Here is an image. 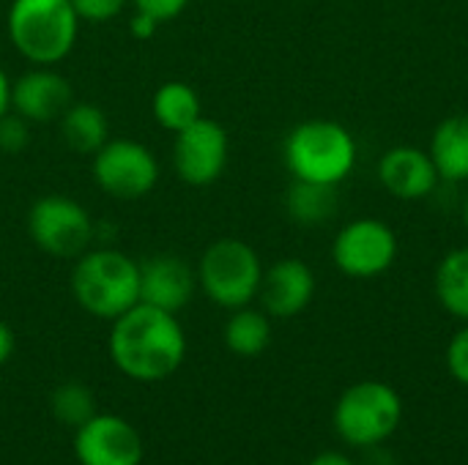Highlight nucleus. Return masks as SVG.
Instances as JSON below:
<instances>
[{
  "label": "nucleus",
  "instance_id": "obj_15",
  "mask_svg": "<svg viewBox=\"0 0 468 465\" xmlns=\"http://www.w3.org/2000/svg\"><path fill=\"white\" fill-rule=\"evenodd\" d=\"M378 178L384 189L400 200H422L441 181L431 153L414 145L389 148L378 162Z\"/></svg>",
  "mask_w": 468,
  "mask_h": 465
},
{
  "label": "nucleus",
  "instance_id": "obj_26",
  "mask_svg": "<svg viewBox=\"0 0 468 465\" xmlns=\"http://www.w3.org/2000/svg\"><path fill=\"white\" fill-rule=\"evenodd\" d=\"M132 5H134V11L148 14L162 25V22L176 19L189 5V0H132Z\"/></svg>",
  "mask_w": 468,
  "mask_h": 465
},
{
  "label": "nucleus",
  "instance_id": "obj_12",
  "mask_svg": "<svg viewBox=\"0 0 468 465\" xmlns=\"http://www.w3.org/2000/svg\"><path fill=\"white\" fill-rule=\"evenodd\" d=\"M74 104L71 82L52 66H33L11 79V110L30 123H52Z\"/></svg>",
  "mask_w": 468,
  "mask_h": 465
},
{
  "label": "nucleus",
  "instance_id": "obj_28",
  "mask_svg": "<svg viewBox=\"0 0 468 465\" xmlns=\"http://www.w3.org/2000/svg\"><path fill=\"white\" fill-rule=\"evenodd\" d=\"M14 345H16V340H14L11 326L5 321H0V367L14 356Z\"/></svg>",
  "mask_w": 468,
  "mask_h": 465
},
{
  "label": "nucleus",
  "instance_id": "obj_13",
  "mask_svg": "<svg viewBox=\"0 0 468 465\" xmlns=\"http://www.w3.org/2000/svg\"><path fill=\"white\" fill-rule=\"evenodd\" d=\"M197 291V271L178 255H154L140 263V301L178 315Z\"/></svg>",
  "mask_w": 468,
  "mask_h": 465
},
{
  "label": "nucleus",
  "instance_id": "obj_11",
  "mask_svg": "<svg viewBox=\"0 0 468 465\" xmlns=\"http://www.w3.org/2000/svg\"><path fill=\"white\" fill-rule=\"evenodd\" d=\"M143 455V439L123 417L96 414L74 430V458L80 465H140Z\"/></svg>",
  "mask_w": 468,
  "mask_h": 465
},
{
  "label": "nucleus",
  "instance_id": "obj_24",
  "mask_svg": "<svg viewBox=\"0 0 468 465\" xmlns=\"http://www.w3.org/2000/svg\"><path fill=\"white\" fill-rule=\"evenodd\" d=\"M129 0H71L80 22H110L115 19Z\"/></svg>",
  "mask_w": 468,
  "mask_h": 465
},
{
  "label": "nucleus",
  "instance_id": "obj_21",
  "mask_svg": "<svg viewBox=\"0 0 468 465\" xmlns=\"http://www.w3.org/2000/svg\"><path fill=\"white\" fill-rule=\"evenodd\" d=\"M436 296L450 315L468 323V247L441 258L436 269Z\"/></svg>",
  "mask_w": 468,
  "mask_h": 465
},
{
  "label": "nucleus",
  "instance_id": "obj_27",
  "mask_svg": "<svg viewBox=\"0 0 468 465\" xmlns=\"http://www.w3.org/2000/svg\"><path fill=\"white\" fill-rule=\"evenodd\" d=\"M156 30H159V22H156L154 16L143 14V11H134V16L129 19V36H132V38H137V41H148V38H154V36H156Z\"/></svg>",
  "mask_w": 468,
  "mask_h": 465
},
{
  "label": "nucleus",
  "instance_id": "obj_32",
  "mask_svg": "<svg viewBox=\"0 0 468 465\" xmlns=\"http://www.w3.org/2000/svg\"><path fill=\"white\" fill-rule=\"evenodd\" d=\"M463 222H466V227H468V197H466V203H463Z\"/></svg>",
  "mask_w": 468,
  "mask_h": 465
},
{
  "label": "nucleus",
  "instance_id": "obj_4",
  "mask_svg": "<svg viewBox=\"0 0 468 465\" xmlns=\"http://www.w3.org/2000/svg\"><path fill=\"white\" fill-rule=\"evenodd\" d=\"M285 167L293 178L340 184L356 162V143L337 121H304L285 137Z\"/></svg>",
  "mask_w": 468,
  "mask_h": 465
},
{
  "label": "nucleus",
  "instance_id": "obj_3",
  "mask_svg": "<svg viewBox=\"0 0 468 465\" xmlns=\"http://www.w3.org/2000/svg\"><path fill=\"white\" fill-rule=\"evenodd\" d=\"M8 41L30 66H58L80 36V16L71 0H11Z\"/></svg>",
  "mask_w": 468,
  "mask_h": 465
},
{
  "label": "nucleus",
  "instance_id": "obj_6",
  "mask_svg": "<svg viewBox=\"0 0 468 465\" xmlns=\"http://www.w3.org/2000/svg\"><path fill=\"white\" fill-rule=\"evenodd\" d=\"M403 419L400 395L381 381H362L343 392L335 406V430L351 447L384 444Z\"/></svg>",
  "mask_w": 468,
  "mask_h": 465
},
{
  "label": "nucleus",
  "instance_id": "obj_16",
  "mask_svg": "<svg viewBox=\"0 0 468 465\" xmlns=\"http://www.w3.org/2000/svg\"><path fill=\"white\" fill-rule=\"evenodd\" d=\"M431 159L444 181L468 178V115L444 118L431 140Z\"/></svg>",
  "mask_w": 468,
  "mask_h": 465
},
{
  "label": "nucleus",
  "instance_id": "obj_2",
  "mask_svg": "<svg viewBox=\"0 0 468 465\" xmlns=\"http://www.w3.org/2000/svg\"><path fill=\"white\" fill-rule=\"evenodd\" d=\"M71 296L80 310L112 323L140 301V263L115 247H90L71 269Z\"/></svg>",
  "mask_w": 468,
  "mask_h": 465
},
{
  "label": "nucleus",
  "instance_id": "obj_19",
  "mask_svg": "<svg viewBox=\"0 0 468 465\" xmlns=\"http://www.w3.org/2000/svg\"><path fill=\"white\" fill-rule=\"evenodd\" d=\"M288 217L304 227L324 225L337 211V184H318L293 178L285 195Z\"/></svg>",
  "mask_w": 468,
  "mask_h": 465
},
{
  "label": "nucleus",
  "instance_id": "obj_17",
  "mask_svg": "<svg viewBox=\"0 0 468 465\" xmlns=\"http://www.w3.org/2000/svg\"><path fill=\"white\" fill-rule=\"evenodd\" d=\"M58 123L63 143L80 156H93L110 140V121L99 104L74 101Z\"/></svg>",
  "mask_w": 468,
  "mask_h": 465
},
{
  "label": "nucleus",
  "instance_id": "obj_10",
  "mask_svg": "<svg viewBox=\"0 0 468 465\" xmlns=\"http://www.w3.org/2000/svg\"><path fill=\"white\" fill-rule=\"evenodd\" d=\"M395 258L398 238L381 219H354L337 233L332 244L335 266L354 280H373L389 271Z\"/></svg>",
  "mask_w": 468,
  "mask_h": 465
},
{
  "label": "nucleus",
  "instance_id": "obj_20",
  "mask_svg": "<svg viewBox=\"0 0 468 465\" xmlns=\"http://www.w3.org/2000/svg\"><path fill=\"white\" fill-rule=\"evenodd\" d=\"M271 343V321L263 310L239 307L225 323V345L230 354L252 359L261 356Z\"/></svg>",
  "mask_w": 468,
  "mask_h": 465
},
{
  "label": "nucleus",
  "instance_id": "obj_25",
  "mask_svg": "<svg viewBox=\"0 0 468 465\" xmlns=\"http://www.w3.org/2000/svg\"><path fill=\"white\" fill-rule=\"evenodd\" d=\"M447 367L455 375V381L468 386V323L450 340L447 348Z\"/></svg>",
  "mask_w": 468,
  "mask_h": 465
},
{
  "label": "nucleus",
  "instance_id": "obj_9",
  "mask_svg": "<svg viewBox=\"0 0 468 465\" xmlns=\"http://www.w3.org/2000/svg\"><path fill=\"white\" fill-rule=\"evenodd\" d=\"M173 167L186 186H211L228 167L230 140L222 123L200 115L195 123L173 134Z\"/></svg>",
  "mask_w": 468,
  "mask_h": 465
},
{
  "label": "nucleus",
  "instance_id": "obj_23",
  "mask_svg": "<svg viewBox=\"0 0 468 465\" xmlns=\"http://www.w3.org/2000/svg\"><path fill=\"white\" fill-rule=\"evenodd\" d=\"M30 145V121L16 115L14 110L0 118V153H22Z\"/></svg>",
  "mask_w": 468,
  "mask_h": 465
},
{
  "label": "nucleus",
  "instance_id": "obj_7",
  "mask_svg": "<svg viewBox=\"0 0 468 465\" xmlns=\"http://www.w3.org/2000/svg\"><path fill=\"white\" fill-rule=\"evenodd\" d=\"M27 236L49 258H80L96 244V222L69 195H44L27 208Z\"/></svg>",
  "mask_w": 468,
  "mask_h": 465
},
{
  "label": "nucleus",
  "instance_id": "obj_30",
  "mask_svg": "<svg viewBox=\"0 0 468 465\" xmlns=\"http://www.w3.org/2000/svg\"><path fill=\"white\" fill-rule=\"evenodd\" d=\"M362 465H395V460L387 452H381L378 447H367Z\"/></svg>",
  "mask_w": 468,
  "mask_h": 465
},
{
  "label": "nucleus",
  "instance_id": "obj_29",
  "mask_svg": "<svg viewBox=\"0 0 468 465\" xmlns=\"http://www.w3.org/2000/svg\"><path fill=\"white\" fill-rule=\"evenodd\" d=\"M5 112H11V79H8V74L0 69V118H3Z\"/></svg>",
  "mask_w": 468,
  "mask_h": 465
},
{
  "label": "nucleus",
  "instance_id": "obj_8",
  "mask_svg": "<svg viewBox=\"0 0 468 465\" xmlns=\"http://www.w3.org/2000/svg\"><path fill=\"white\" fill-rule=\"evenodd\" d=\"M96 186L112 200H140L159 181V162L148 145L129 137H110L93 156Z\"/></svg>",
  "mask_w": 468,
  "mask_h": 465
},
{
  "label": "nucleus",
  "instance_id": "obj_22",
  "mask_svg": "<svg viewBox=\"0 0 468 465\" xmlns=\"http://www.w3.org/2000/svg\"><path fill=\"white\" fill-rule=\"evenodd\" d=\"M49 411H52L55 422H60L63 428H71V430H77L80 425H85L90 417L99 414L93 392L80 381L60 384L49 397Z\"/></svg>",
  "mask_w": 468,
  "mask_h": 465
},
{
  "label": "nucleus",
  "instance_id": "obj_14",
  "mask_svg": "<svg viewBox=\"0 0 468 465\" xmlns=\"http://www.w3.org/2000/svg\"><path fill=\"white\" fill-rule=\"evenodd\" d=\"M315 296V274L299 258H282L263 271L261 307L269 318H296Z\"/></svg>",
  "mask_w": 468,
  "mask_h": 465
},
{
  "label": "nucleus",
  "instance_id": "obj_31",
  "mask_svg": "<svg viewBox=\"0 0 468 465\" xmlns=\"http://www.w3.org/2000/svg\"><path fill=\"white\" fill-rule=\"evenodd\" d=\"M310 465H354L346 455H340V452H324V455H318V458H313Z\"/></svg>",
  "mask_w": 468,
  "mask_h": 465
},
{
  "label": "nucleus",
  "instance_id": "obj_5",
  "mask_svg": "<svg viewBox=\"0 0 468 465\" xmlns=\"http://www.w3.org/2000/svg\"><path fill=\"white\" fill-rule=\"evenodd\" d=\"M263 263L241 238H217L197 263V288L222 310H239L258 299Z\"/></svg>",
  "mask_w": 468,
  "mask_h": 465
},
{
  "label": "nucleus",
  "instance_id": "obj_1",
  "mask_svg": "<svg viewBox=\"0 0 468 465\" xmlns=\"http://www.w3.org/2000/svg\"><path fill=\"white\" fill-rule=\"evenodd\" d=\"M107 351L126 378L154 384L178 373L186 359V334L178 315L137 301L112 321Z\"/></svg>",
  "mask_w": 468,
  "mask_h": 465
},
{
  "label": "nucleus",
  "instance_id": "obj_18",
  "mask_svg": "<svg viewBox=\"0 0 468 465\" xmlns=\"http://www.w3.org/2000/svg\"><path fill=\"white\" fill-rule=\"evenodd\" d=\"M151 112L165 132L178 134L181 129H186L189 123H195L203 115V104H200L197 90L189 82L167 79L154 90Z\"/></svg>",
  "mask_w": 468,
  "mask_h": 465
}]
</instances>
